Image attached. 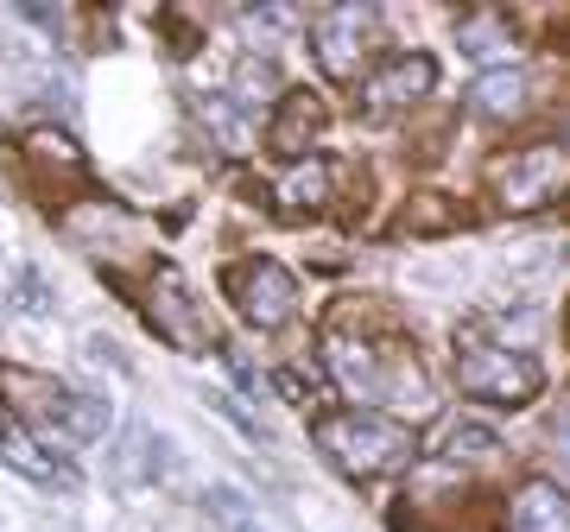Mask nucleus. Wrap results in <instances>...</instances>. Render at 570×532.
<instances>
[{"label": "nucleus", "mask_w": 570, "mask_h": 532, "mask_svg": "<svg viewBox=\"0 0 570 532\" xmlns=\"http://www.w3.org/2000/svg\"><path fill=\"white\" fill-rule=\"evenodd\" d=\"M330 374L343 381L348 393H362L367 406H387V418H431L438 412V393H431L425 368H419V348L400 343H367V336H348V329H330Z\"/></svg>", "instance_id": "obj_1"}, {"label": "nucleus", "mask_w": 570, "mask_h": 532, "mask_svg": "<svg viewBox=\"0 0 570 532\" xmlns=\"http://www.w3.org/2000/svg\"><path fill=\"white\" fill-rule=\"evenodd\" d=\"M311 437H317V451H324L336 470H343V475H362V482L406 470L412 456H419V444H412V425H400V418H387V412H367V406L324 412V418L311 425Z\"/></svg>", "instance_id": "obj_2"}, {"label": "nucleus", "mask_w": 570, "mask_h": 532, "mask_svg": "<svg viewBox=\"0 0 570 532\" xmlns=\"http://www.w3.org/2000/svg\"><path fill=\"white\" fill-rule=\"evenodd\" d=\"M0 393L13 412V425H39L45 444H96L108 431V406L96 393H70L63 381H45L32 368H0Z\"/></svg>", "instance_id": "obj_3"}, {"label": "nucleus", "mask_w": 570, "mask_h": 532, "mask_svg": "<svg viewBox=\"0 0 570 532\" xmlns=\"http://www.w3.org/2000/svg\"><path fill=\"white\" fill-rule=\"evenodd\" d=\"M456 381H463L469 400H489V406H527L532 393L546 387V368L532 348L494 343L475 324L456 329Z\"/></svg>", "instance_id": "obj_4"}, {"label": "nucleus", "mask_w": 570, "mask_h": 532, "mask_svg": "<svg viewBox=\"0 0 570 532\" xmlns=\"http://www.w3.org/2000/svg\"><path fill=\"white\" fill-rule=\"evenodd\" d=\"M374 32H381V13L362 7V0H343V7H324L311 20V51L324 63L330 82H355L362 77L367 51H374Z\"/></svg>", "instance_id": "obj_5"}, {"label": "nucleus", "mask_w": 570, "mask_h": 532, "mask_svg": "<svg viewBox=\"0 0 570 532\" xmlns=\"http://www.w3.org/2000/svg\"><path fill=\"white\" fill-rule=\"evenodd\" d=\"M223 292H228V305L242 311L247 324H261V329L292 324V311H298V279H292L279 260H266V254H247V260L228 266Z\"/></svg>", "instance_id": "obj_6"}, {"label": "nucleus", "mask_w": 570, "mask_h": 532, "mask_svg": "<svg viewBox=\"0 0 570 532\" xmlns=\"http://www.w3.org/2000/svg\"><path fill=\"white\" fill-rule=\"evenodd\" d=\"M558 190H564V146L558 140H539V146H527V152H513V159L494 165V197L513 216L558 204Z\"/></svg>", "instance_id": "obj_7"}, {"label": "nucleus", "mask_w": 570, "mask_h": 532, "mask_svg": "<svg viewBox=\"0 0 570 532\" xmlns=\"http://www.w3.org/2000/svg\"><path fill=\"white\" fill-rule=\"evenodd\" d=\"M146 324L159 329L171 348H184V355H204L209 348V324L197 317V305H190L178 266H159V273H153V286H146Z\"/></svg>", "instance_id": "obj_8"}, {"label": "nucleus", "mask_w": 570, "mask_h": 532, "mask_svg": "<svg viewBox=\"0 0 570 532\" xmlns=\"http://www.w3.org/2000/svg\"><path fill=\"white\" fill-rule=\"evenodd\" d=\"M431 82H438V63H431L425 51H400V58H387L374 77L362 82V108L374 115V121H387L393 108L431 96Z\"/></svg>", "instance_id": "obj_9"}, {"label": "nucleus", "mask_w": 570, "mask_h": 532, "mask_svg": "<svg viewBox=\"0 0 570 532\" xmlns=\"http://www.w3.org/2000/svg\"><path fill=\"white\" fill-rule=\"evenodd\" d=\"M0 463L32 475V482H45V489H77V470H70V463H51V456L26 437V425H13V418H0Z\"/></svg>", "instance_id": "obj_10"}, {"label": "nucleus", "mask_w": 570, "mask_h": 532, "mask_svg": "<svg viewBox=\"0 0 570 532\" xmlns=\"http://www.w3.org/2000/svg\"><path fill=\"white\" fill-rule=\"evenodd\" d=\"M324 127V108H317V96L311 89H292L279 102V121L266 127V146L279 152V159H305V146H311V134Z\"/></svg>", "instance_id": "obj_11"}, {"label": "nucleus", "mask_w": 570, "mask_h": 532, "mask_svg": "<svg viewBox=\"0 0 570 532\" xmlns=\"http://www.w3.org/2000/svg\"><path fill=\"white\" fill-rule=\"evenodd\" d=\"M26 165H32L39 178H63V185H82V178H89V165H82L77 140H70V134H58V127L26 134Z\"/></svg>", "instance_id": "obj_12"}, {"label": "nucleus", "mask_w": 570, "mask_h": 532, "mask_svg": "<svg viewBox=\"0 0 570 532\" xmlns=\"http://www.w3.org/2000/svg\"><path fill=\"white\" fill-rule=\"evenodd\" d=\"M508 532H564V489L558 482H527L508 508Z\"/></svg>", "instance_id": "obj_13"}, {"label": "nucleus", "mask_w": 570, "mask_h": 532, "mask_svg": "<svg viewBox=\"0 0 570 532\" xmlns=\"http://www.w3.org/2000/svg\"><path fill=\"white\" fill-rule=\"evenodd\" d=\"M469 102L489 121H513V115H527V77L520 70H482L475 89H469Z\"/></svg>", "instance_id": "obj_14"}, {"label": "nucleus", "mask_w": 570, "mask_h": 532, "mask_svg": "<svg viewBox=\"0 0 570 532\" xmlns=\"http://www.w3.org/2000/svg\"><path fill=\"white\" fill-rule=\"evenodd\" d=\"M431 456H438V463H494V456H508V451H501V437L482 431V425H444L438 444H431Z\"/></svg>", "instance_id": "obj_15"}, {"label": "nucleus", "mask_w": 570, "mask_h": 532, "mask_svg": "<svg viewBox=\"0 0 570 532\" xmlns=\"http://www.w3.org/2000/svg\"><path fill=\"white\" fill-rule=\"evenodd\" d=\"M450 228H463V209L450 197H412V209L400 216V235H450Z\"/></svg>", "instance_id": "obj_16"}, {"label": "nucleus", "mask_w": 570, "mask_h": 532, "mask_svg": "<svg viewBox=\"0 0 570 532\" xmlns=\"http://www.w3.org/2000/svg\"><path fill=\"white\" fill-rule=\"evenodd\" d=\"M330 185H336V178H330V165H298V171L285 178L279 197L298 209V216H317V209L330 204Z\"/></svg>", "instance_id": "obj_17"}, {"label": "nucleus", "mask_w": 570, "mask_h": 532, "mask_svg": "<svg viewBox=\"0 0 570 532\" xmlns=\"http://www.w3.org/2000/svg\"><path fill=\"white\" fill-rule=\"evenodd\" d=\"M197 115H204V127L228 146V152H242V146H247V115L228 102V96H204V102H197Z\"/></svg>", "instance_id": "obj_18"}, {"label": "nucleus", "mask_w": 570, "mask_h": 532, "mask_svg": "<svg viewBox=\"0 0 570 532\" xmlns=\"http://www.w3.org/2000/svg\"><path fill=\"white\" fill-rule=\"evenodd\" d=\"M209 501H216V513H223L228 532H261V520L247 513V501H242L235 489H209Z\"/></svg>", "instance_id": "obj_19"}]
</instances>
